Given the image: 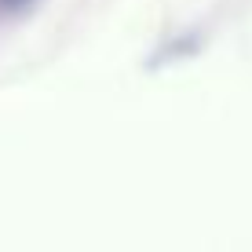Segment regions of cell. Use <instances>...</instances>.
Listing matches in <instances>:
<instances>
[{
  "mask_svg": "<svg viewBox=\"0 0 252 252\" xmlns=\"http://www.w3.org/2000/svg\"><path fill=\"white\" fill-rule=\"evenodd\" d=\"M33 0H0V7L4 11H22V7H30Z\"/></svg>",
  "mask_w": 252,
  "mask_h": 252,
  "instance_id": "6da1fadb",
  "label": "cell"
}]
</instances>
